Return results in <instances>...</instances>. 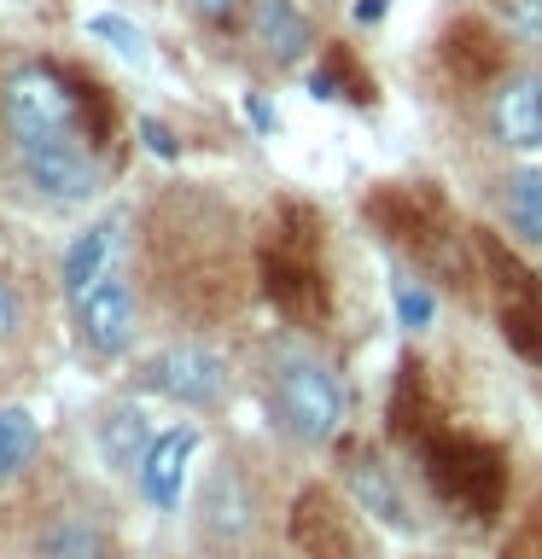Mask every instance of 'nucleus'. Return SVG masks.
Masks as SVG:
<instances>
[{
	"label": "nucleus",
	"mask_w": 542,
	"mask_h": 559,
	"mask_svg": "<svg viewBox=\"0 0 542 559\" xmlns=\"http://www.w3.org/2000/svg\"><path fill=\"white\" fill-rule=\"evenodd\" d=\"M0 129L12 140L17 175L47 204H87L99 192V152L70 70L59 76L52 64H17L0 87Z\"/></svg>",
	"instance_id": "f257e3e1"
},
{
	"label": "nucleus",
	"mask_w": 542,
	"mask_h": 559,
	"mask_svg": "<svg viewBox=\"0 0 542 559\" xmlns=\"http://www.w3.org/2000/svg\"><path fill=\"white\" fill-rule=\"evenodd\" d=\"M269 408L297 443H332L344 426V384L309 344L280 338L269 349Z\"/></svg>",
	"instance_id": "f03ea898"
},
{
	"label": "nucleus",
	"mask_w": 542,
	"mask_h": 559,
	"mask_svg": "<svg viewBox=\"0 0 542 559\" xmlns=\"http://www.w3.org/2000/svg\"><path fill=\"white\" fill-rule=\"evenodd\" d=\"M420 461H426V484L432 496L449 507L455 519L467 524H490L507 501V454L496 443H479V437L461 431H437L420 443Z\"/></svg>",
	"instance_id": "7ed1b4c3"
},
{
	"label": "nucleus",
	"mask_w": 542,
	"mask_h": 559,
	"mask_svg": "<svg viewBox=\"0 0 542 559\" xmlns=\"http://www.w3.org/2000/svg\"><path fill=\"white\" fill-rule=\"evenodd\" d=\"M479 251H484V269H490V292H496L502 338L514 344L519 361L542 367V274L525 269L496 234H479Z\"/></svg>",
	"instance_id": "20e7f679"
},
{
	"label": "nucleus",
	"mask_w": 542,
	"mask_h": 559,
	"mask_svg": "<svg viewBox=\"0 0 542 559\" xmlns=\"http://www.w3.org/2000/svg\"><path fill=\"white\" fill-rule=\"evenodd\" d=\"M140 391L181 402V408H222L227 391H234V367H227V356L216 344H199V338L164 344L140 367Z\"/></svg>",
	"instance_id": "39448f33"
},
{
	"label": "nucleus",
	"mask_w": 542,
	"mask_h": 559,
	"mask_svg": "<svg viewBox=\"0 0 542 559\" xmlns=\"http://www.w3.org/2000/svg\"><path fill=\"white\" fill-rule=\"evenodd\" d=\"M262 269V292L269 304L297 326H321L327 321V280L315 269V234H286V239H269L257 257Z\"/></svg>",
	"instance_id": "423d86ee"
},
{
	"label": "nucleus",
	"mask_w": 542,
	"mask_h": 559,
	"mask_svg": "<svg viewBox=\"0 0 542 559\" xmlns=\"http://www.w3.org/2000/svg\"><path fill=\"white\" fill-rule=\"evenodd\" d=\"M286 536H292L297 559H367L356 524H350V513H344V501L332 496L327 484H309L304 496L292 501Z\"/></svg>",
	"instance_id": "0eeeda50"
},
{
	"label": "nucleus",
	"mask_w": 542,
	"mask_h": 559,
	"mask_svg": "<svg viewBox=\"0 0 542 559\" xmlns=\"http://www.w3.org/2000/svg\"><path fill=\"white\" fill-rule=\"evenodd\" d=\"M367 222L379 227L391 245H409V251H432V234L444 239V199L414 181H391L367 192Z\"/></svg>",
	"instance_id": "6e6552de"
},
{
	"label": "nucleus",
	"mask_w": 542,
	"mask_h": 559,
	"mask_svg": "<svg viewBox=\"0 0 542 559\" xmlns=\"http://www.w3.org/2000/svg\"><path fill=\"white\" fill-rule=\"evenodd\" d=\"M76 321H82V338L94 356H122V349L134 344V332H140V304H134V286L122 274H105L94 292L76 304Z\"/></svg>",
	"instance_id": "1a4fd4ad"
},
{
	"label": "nucleus",
	"mask_w": 542,
	"mask_h": 559,
	"mask_svg": "<svg viewBox=\"0 0 542 559\" xmlns=\"http://www.w3.org/2000/svg\"><path fill=\"white\" fill-rule=\"evenodd\" d=\"M192 461H199V431H192V426L157 431L152 449H146V461H140V472H134V484H140V496H146V507H157V513H181Z\"/></svg>",
	"instance_id": "9d476101"
},
{
	"label": "nucleus",
	"mask_w": 542,
	"mask_h": 559,
	"mask_svg": "<svg viewBox=\"0 0 542 559\" xmlns=\"http://www.w3.org/2000/svg\"><path fill=\"white\" fill-rule=\"evenodd\" d=\"M490 129L507 152L542 157V70H519L514 82H502V94L490 99Z\"/></svg>",
	"instance_id": "9b49d317"
},
{
	"label": "nucleus",
	"mask_w": 542,
	"mask_h": 559,
	"mask_svg": "<svg viewBox=\"0 0 542 559\" xmlns=\"http://www.w3.org/2000/svg\"><path fill=\"white\" fill-rule=\"evenodd\" d=\"M117 245H122V227L117 222H94V227H82V234L64 245L59 280H64L70 304H82V297L94 292L105 274H117Z\"/></svg>",
	"instance_id": "f8f14e48"
},
{
	"label": "nucleus",
	"mask_w": 542,
	"mask_h": 559,
	"mask_svg": "<svg viewBox=\"0 0 542 559\" xmlns=\"http://www.w3.org/2000/svg\"><path fill=\"white\" fill-rule=\"evenodd\" d=\"M344 484H350V501H356L367 519H379L385 531H414V513H409V501H402V489H397V478H391V466L374 461L367 449L350 454Z\"/></svg>",
	"instance_id": "ddd939ff"
},
{
	"label": "nucleus",
	"mask_w": 542,
	"mask_h": 559,
	"mask_svg": "<svg viewBox=\"0 0 542 559\" xmlns=\"http://www.w3.org/2000/svg\"><path fill=\"white\" fill-rule=\"evenodd\" d=\"M199 519H204V531L216 536V542H239L257 524V496H251V484L239 478V466H216L204 478Z\"/></svg>",
	"instance_id": "4468645a"
},
{
	"label": "nucleus",
	"mask_w": 542,
	"mask_h": 559,
	"mask_svg": "<svg viewBox=\"0 0 542 559\" xmlns=\"http://www.w3.org/2000/svg\"><path fill=\"white\" fill-rule=\"evenodd\" d=\"M152 426H146V414H140V402H111L99 419H94V449H99V461L105 472H140V461H146V449H152Z\"/></svg>",
	"instance_id": "2eb2a0df"
},
{
	"label": "nucleus",
	"mask_w": 542,
	"mask_h": 559,
	"mask_svg": "<svg viewBox=\"0 0 542 559\" xmlns=\"http://www.w3.org/2000/svg\"><path fill=\"white\" fill-rule=\"evenodd\" d=\"M437 52H444V64L461 82H472V87L490 82L502 70V35L490 29L484 17H455V24L444 29V47H437Z\"/></svg>",
	"instance_id": "dca6fc26"
},
{
	"label": "nucleus",
	"mask_w": 542,
	"mask_h": 559,
	"mask_svg": "<svg viewBox=\"0 0 542 559\" xmlns=\"http://www.w3.org/2000/svg\"><path fill=\"white\" fill-rule=\"evenodd\" d=\"M251 29H257V47L269 52L274 64H297L315 47L309 17L297 12L292 0H257V7H251Z\"/></svg>",
	"instance_id": "f3484780"
},
{
	"label": "nucleus",
	"mask_w": 542,
	"mask_h": 559,
	"mask_svg": "<svg viewBox=\"0 0 542 559\" xmlns=\"http://www.w3.org/2000/svg\"><path fill=\"white\" fill-rule=\"evenodd\" d=\"M385 419H391V437H402V443H426L432 391H426V367H420L414 356L397 361V373H391V408H385Z\"/></svg>",
	"instance_id": "a211bd4d"
},
{
	"label": "nucleus",
	"mask_w": 542,
	"mask_h": 559,
	"mask_svg": "<svg viewBox=\"0 0 542 559\" xmlns=\"http://www.w3.org/2000/svg\"><path fill=\"white\" fill-rule=\"evenodd\" d=\"M35 559H117L111 531H99L94 519H52L42 542H35Z\"/></svg>",
	"instance_id": "6ab92c4d"
},
{
	"label": "nucleus",
	"mask_w": 542,
	"mask_h": 559,
	"mask_svg": "<svg viewBox=\"0 0 542 559\" xmlns=\"http://www.w3.org/2000/svg\"><path fill=\"white\" fill-rule=\"evenodd\" d=\"M502 222L519 245H542V164L514 169L502 181Z\"/></svg>",
	"instance_id": "aec40b11"
},
{
	"label": "nucleus",
	"mask_w": 542,
	"mask_h": 559,
	"mask_svg": "<svg viewBox=\"0 0 542 559\" xmlns=\"http://www.w3.org/2000/svg\"><path fill=\"white\" fill-rule=\"evenodd\" d=\"M35 454H42V419L24 402H0V484L30 472Z\"/></svg>",
	"instance_id": "412c9836"
},
{
	"label": "nucleus",
	"mask_w": 542,
	"mask_h": 559,
	"mask_svg": "<svg viewBox=\"0 0 542 559\" xmlns=\"http://www.w3.org/2000/svg\"><path fill=\"white\" fill-rule=\"evenodd\" d=\"M391 304H397V321L409 326V332H426L437 321V297L420 286V280H397L391 286Z\"/></svg>",
	"instance_id": "4be33fe9"
},
{
	"label": "nucleus",
	"mask_w": 542,
	"mask_h": 559,
	"mask_svg": "<svg viewBox=\"0 0 542 559\" xmlns=\"http://www.w3.org/2000/svg\"><path fill=\"white\" fill-rule=\"evenodd\" d=\"M87 29L99 35V41H111L129 64H146V35H140L129 17H117V12H99V17H87Z\"/></svg>",
	"instance_id": "5701e85b"
},
{
	"label": "nucleus",
	"mask_w": 542,
	"mask_h": 559,
	"mask_svg": "<svg viewBox=\"0 0 542 559\" xmlns=\"http://www.w3.org/2000/svg\"><path fill=\"white\" fill-rule=\"evenodd\" d=\"M507 24H514L519 41L542 47V0H507Z\"/></svg>",
	"instance_id": "b1692460"
},
{
	"label": "nucleus",
	"mask_w": 542,
	"mask_h": 559,
	"mask_svg": "<svg viewBox=\"0 0 542 559\" xmlns=\"http://www.w3.org/2000/svg\"><path fill=\"white\" fill-rule=\"evenodd\" d=\"M502 559H542V507L519 524V536L502 548Z\"/></svg>",
	"instance_id": "393cba45"
},
{
	"label": "nucleus",
	"mask_w": 542,
	"mask_h": 559,
	"mask_svg": "<svg viewBox=\"0 0 542 559\" xmlns=\"http://www.w3.org/2000/svg\"><path fill=\"white\" fill-rule=\"evenodd\" d=\"M140 140H146V152H157V157H175V134H169L157 117H140Z\"/></svg>",
	"instance_id": "a878e982"
},
{
	"label": "nucleus",
	"mask_w": 542,
	"mask_h": 559,
	"mask_svg": "<svg viewBox=\"0 0 542 559\" xmlns=\"http://www.w3.org/2000/svg\"><path fill=\"white\" fill-rule=\"evenodd\" d=\"M12 332H17V292L0 280V338H12Z\"/></svg>",
	"instance_id": "bb28decb"
},
{
	"label": "nucleus",
	"mask_w": 542,
	"mask_h": 559,
	"mask_svg": "<svg viewBox=\"0 0 542 559\" xmlns=\"http://www.w3.org/2000/svg\"><path fill=\"white\" fill-rule=\"evenodd\" d=\"M245 117H251V122H257V129H262V134H274V111H269V105H262L257 94H251V99H245Z\"/></svg>",
	"instance_id": "cd10ccee"
},
{
	"label": "nucleus",
	"mask_w": 542,
	"mask_h": 559,
	"mask_svg": "<svg viewBox=\"0 0 542 559\" xmlns=\"http://www.w3.org/2000/svg\"><path fill=\"white\" fill-rule=\"evenodd\" d=\"M192 12H199V17H227V12H234V0H192Z\"/></svg>",
	"instance_id": "c85d7f7f"
},
{
	"label": "nucleus",
	"mask_w": 542,
	"mask_h": 559,
	"mask_svg": "<svg viewBox=\"0 0 542 559\" xmlns=\"http://www.w3.org/2000/svg\"><path fill=\"white\" fill-rule=\"evenodd\" d=\"M379 12H385V0H362V7H356V17H362V24H374Z\"/></svg>",
	"instance_id": "c756f323"
}]
</instances>
